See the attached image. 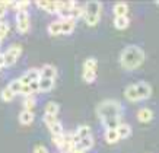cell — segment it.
Wrapping results in <instances>:
<instances>
[{
	"label": "cell",
	"mask_w": 159,
	"mask_h": 153,
	"mask_svg": "<svg viewBox=\"0 0 159 153\" xmlns=\"http://www.w3.org/2000/svg\"><path fill=\"white\" fill-rule=\"evenodd\" d=\"M143 61H145V53L137 45H129L120 54L121 66L127 70H133L136 67H139Z\"/></svg>",
	"instance_id": "obj_1"
},
{
	"label": "cell",
	"mask_w": 159,
	"mask_h": 153,
	"mask_svg": "<svg viewBox=\"0 0 159 153\" xmlns=\"http://www.w3.org/2000/svg\"><path fill=\"white\" fill-rule=\"evenodd\" d=\"M121 110H123V106L118 101L107 99L97 106V114L101 120H104L108 117H120Z\"/></svg>",
	"instance_id": "obj_2"
},
{
	"label": "cell",
	"mask_w": 159,
	"mask_h": 153,
	"mask_svg": "<svg viewBox=\"0 0 159 153\" xmlns=\"http://www.w3.org/2000/svg\"><path fill=\"white\" fill-rule=\"evenodd\" d=\"M102 5L99 2H88L85 3V22L89 26H95L99 22V15H101Z\"/></svg>",
	"instance_id": "obj_3"
},
{
	"label": "cell",
	"mask_w": 159,
	"mask_h": 153,
	"mask_svg": "<svg viewBox=\"0 0 159 153\" xmlns=\"http://www.w3.org/2000/svg\"><path fill=\"white\" fill-rule=\"evenodd\" d=\"M20 53H22V47H20L19 44H13V45H10L5 53H3L5 67H9V66H12V64H15V63L18 61Z\"/></svg>",
	"instance_id": "obj_4"
},
{
	"label": "cell",
	"mask_w": 159,
	"mask_h": 153,
	"mask_svg": "<svg viewBox=\"0 0 159 153\" xmlns=\"http://www.w3.org/2000/svg\"><path fill=\"white\" fill-rule=\"evenodd\" d=\"M16 26H18V31L22 34L28 32L29 31V16L26 12H16Z\"/></svg>",
	"instance_id": "obj_5"
},
{
	"label": "cell",
	"mask_w": 159,
	"mask_h": 153,
	"mask_svg": "<svg viewBox=\"0 0 159 153\" xmlns=\"http://www.w3.org/2000/svg\"><path fill=\"white\" fill-rule=\"evenodd\" d=\"M22 85H29L31 82L34 80H39L41 79V73H39V69H29L26 73H24L22 76L19 77Z\"/></svg>",
	"instance_id": "obj_6"
},
{
	"label": "cell",
	"mask_w": 159,
	"mask_h": 153,
	"mask_svg": "<svg viewBox=\"0 0 159 153\" xmlns=\"http://www.w3.org/2000/svg\"><path fill=\"white\" fill-rule=\"evenodd\" d=\"M136 89H137L139 99H148V98L150 96V93H152L150 86L148 85V83H145V82H140V83H137V85H136Z\"/></svg>",
	"instance_id": "obj_7"
},
{
	"label": "cell",
	"mask_w": 159,
	"mask_h": 153,
	"mask_svg": "<svg viewBox=\"0 0 159 153\" xmlns=\"http://www.w3.org/2000/svg\"><path fill=\"white\" fill-rule=\"evenodd\" d=\"M39 73H41V79H54L57 74V69L53 64H45L39 69Z\"/></svg>",
	"instance_id": "obj_8"
},
{
	"label": "cell",
	"mask_w": 159,
	"mask_h": 153,
	"mask_svg": "<svg viewBox=\"0 0 159 153\" xmlns=\"http://www.w3.org/2000/svg\"><path fill=\"white\" fill-rule=\"evenodd\" d=\"M120 118L121 117H108V118H104L102 123H104V125H105L107 130H117L118 128V125L121 124Z\"/></svg>",
	"instance_id": "obj_9"
},
{
	"label": "cell",
	"mask_w": 159,
	"mask_h": 153,
	"mask_svg": "<svg viewBox=\"0 0 159 153\" xmlns=\"http://www.w3.org/2000/svg\"><path fill=\"white\" fill-rule=\"evenodd\" d=\"M34 121V112L32 111H26L22 110L19 114V123L22 125H29L31 123Z\"/></svg>",
	"instance_id": "obj_10"
},
{
	"label": "cell",
	"mask_w": 159,
	"mask_h": 153,
	"mask_svg": "<svg viewBox=\"0 0 159 153\" xmlns=\"http://www.w3.org/2000/svg\"><path fill=\"white\" fill-rule=\"evenodd\" d=\"M61 34H70L73 32V29L76 26V20L69 18V19H61Z\"/></svg>",
	"instance_id": "obj_11"
},
{
	"label": "cell",
	"mask_w": 159,
	"mask_h": 153,
	"mask_svg": "<svg viewBox=\"0 0 159 153\" xmlns=\"http://www.w3.org/2000/svg\"><path fill=\"white\" fill-rule=\"evenodd\" d=\"M137 118H139V121H142V123H149V121L153 118V112H152L149 108H142V110H139V112H137Z\"/></svg>",
	"instance_id": "obj_12"
},
{
	"label": "cell",
	"mask_w": 159,
	"mask_h": 153,
	"mask_svg": "<svg viewBox=\"0 0 159 153\" xmlns=\"http://www.w3.org/2000/svg\"><path fill=\"white\" fill-rule=\"evenodd\" d=\"M124 95H125V98H127V99L130 101V102H136V101H139V95H137L136 85H130V86L125 88Z\"/></svg>",
	"instance_id": "obj_13"
},
{
	"label": "cell",
	"mask_w": 159,
	"mask_h": 153,
	"mask_svg": "<svg viewBox=\"0 0 159 153\" xmlns=\"http://www.w3.org/2000/svg\"><path fill=\"white\" fill-rule=\"evenodd\" d=\"M58 110H60V106H58V104L57 102H54V101L47 102L45 106H44V112H45L47 115H57Z\"/></svg>",
	"instance_id": "obj_14"
},
{
	"label": "cell",
	"mask_w": 159,
	"mask_h": 153,
	"mask_svg": "<svg viewBox=\"0 0 159 153\" xmlns=\"http://www.w3.org/2000/svg\"><path fill=\"white\" fill-rule=\"evenodd\" d=\"M114 15L116 16H127V12H129V6H127V3H123V2H120V3H116L114 5Z\"/></svg>",
	"instance_id": "obj_15"
},
{
	"label": "cell",
	"mask_w": 159,
	"mask_h": 153,
	"mask_svg": "<svg viewBox=\"0 0 159 153\" xmlns=\"http://www.w3.org/2000/svg\"><path fill=\"white\" fill-rule=\"evenodd\" d=\"M130 20H129V16H116L114 18V26L117 29H124L129 26Z\"/></svg>",
	"instance_id": "obj_16"
},
{
	"label": "cell",
	"mask_w": 159,
	"mask_h": 153,
	"mask_svg": "<svg viewBox=\"0 0 159 153\" xmlns=\"http://www.w3.org/2000/svg\"><path fill=\"white\" fill-rule=\"evenodd\" d=\"M92 146H93V139H92V136H89V137H85V139L80 140V142L76 144V149H80V150H85V152H86L88 149H91Z\"/></svg>",
	"instance_id": "obj_17"
},
{
	"label": "cell",
	"mask_w": 159,
	"mask_h": 153,
	"mask_svg": "<svg viewBox=\"0 0 159 153\" xmlns=\"http://www.w3.org/2000/svg\"><path fill=\"white\" fill-rule=\"evenodd\" d=\"M54 86V79H39V92H48Z\"/></svg>",
	"instance_id": "obj_18"
},
{
	"label": "cell",
	"mask_w": 159,
	"mask_h": 153,
	"mask_svg": "<svg viewBox=\"0 0 159 153\" xmlns=\"http://www.w3.org/2000/svg\"><path fill=\"white\" fill-rule=\"evenodd\" d=\"M105 140L107 143H117L118 140H120V136H118V131L117 130H107L105 131Z\"/></svg>",
	"instance_id": "obj_19"
},
{
	"label": "cell",
	"mask_w": 159,
	"mask_h": 153,
	"mask_svg": "<svg viewBox=\"0 0 159 153\" xmlns=\"http://www.w3.org/2000/svg\"><path fill=\"white\" fill-rule=\"evenodd\" d=\"M117 131H118V136H120V139H125V137H129V136L131 134L130 125H129V124H123V123L118 125Z\"/></svg>",
	"instance_id": "obj_20"
},
{
	"label": "cell",
	"mask_w": 159,
	"mask_h": 153,
	"mask_svg": "<svg viewBox=\"0 0 159 153\" xmlns=\"http://www.w3.org/2000/svg\"><path fill=\"white\" fill-rule=\"evenodd\" d=\"M48 32L50 35H60L61 34V22L60 20H54L48 25Z\"/></svg>",
	"instance_id": "obj_21"
},
{
	"label": "cell",
	"mask_w": 159,
	"mask_h": 153,
	"mask_svg": "<svg viewBox=\"0 0 159 153\" xmlns=\"http://www.w3.org/2000/svg\"><path fill=\"white\" fill-rule=\"evenodd\" d=\"M7 86H9L10 91H12L15 95H16V93H20V91H22V86H24V85H22L20 79H13V80L10 82Z\"/></svg>",
	"instance_id": "obj_22"
},
{
	"label": "cell",
	"mask_w": 159,
	"mask_h": 153,
	"mask_svg": "<svg viewBox=\"0 0 159 153\" xmlns=\"http://www.w3.org/2000/svg\"><path fill=\"white\" fill-rule=\"evenodd\" d=\"M97 66H98V61H97V58H93V57L86 58L85 63H83V69L85 70H95L97 72Z\"/></svg>",
	"instance_id": "obj_23"
},
{
	"label": "cell",
	"mask_w": 159,
	"mask_h": 153,
	"mask_svg": "<svg viewBox=\"0 0 159 153\" xmlns=\"http://www.w3.org/2000/svg\"><path fill=\"white\" fill-rule=\"evenodd\" d=\"M0 96H2V101H5V102H10V101H13L15 93H13L12 91H10V88H9V86H6L5 89L2 91Z\"/></svg>",
	"instance_id": "obj_24"
},
{
	"label": "cell",
	"mask_w": 159,
	"mask_h": 153,
	"mask_svg": "<svg viewBox=\"0 0 159 153\" xmlns=\"http://www.w3.org/2000/svg\"><path fill=\"white\" fill-rule=\"evenodd\" d=\"M83 80L86 82V83H92V82L97 79V72L95 70H85L83 69Z\"/></svg>",
	"instance_id": "obj_25"
},
{
	"label": "cell",
	"mask_w": 159,
	"mask_h": 153,
	"mask_svg": "<svg viewBox=\"0 0 159 153\" xmlns=\"http://www.w3.org/2000/svg\"><path fill=\"white\" fill-rule=\"evenodd\" d=\"M9 32V24L5 20V18H0V39H3Z\"/></svg>",
	"instance_id": "obj_26"
},
{
	"label": "cell",
	"mask_w": 159,
	"mask_h": 153,
	"mask_svg": "<svg viewBox=\"0 0 159 153\" xmlns=\"http://www.w3.org/2000/svg\"><path fill=\"white\" fill-rule=\"evenodd\" d=\"M48 128H50V131H51V134H53V136H58V134L64 133V131H63V125H61V123H60V121H57V123L51 124Z\"/></svg>",
	"instance_id": "obj_27"
},
{
	"label": "cell",
	"mask_w": 159,
	"mask_h": 153,
	"mask_svg": "<svg viewBox=\"0 0 159 153\" xmlns=\"http://www.w3.org/2000/svg\"><path fill=\"white\" fill-rule=\"evenodd\" d=\"M80 16H85V7H82V6L76 5L75 7L72 9V19L76 20L77 18H80Z\"/></svg>",
	"instance_id": "obj_28"
},
{
	"label": "cell",
	"mask_w": 159,
	"mask_h": 153,
	"mask_svg": "<svg viewBox=\"0 0 159 153\" xmlns=\"http://www.w3.org/2000/svg\"><path fill=\"white\" fill-rule=\"evenodd\" d=\"M35 106V98L32 95L31 96H26L24 99V110L26 111H32V108Z\"/></svg>",
	"instance_id": "obj_29"
},
{
	"label": "cell",
	"mask_w": 159,
	"mask_h": 153,
	"mask_svg": "<svg viewBox=\"0 0 159 153\" xmlns=\"http://www.w3.org/2000/svg\"><path fill=\"white\" fill-rule=\"evenodd\" d=\"M53 143L56 144L58 149H61L63 144L66 143V142H64V133H63V134H58V136H53Z\"/></svg>",
	"instance_id": "obj_30"
},
{
	"label": "cell",
	"mask_w": 159,
	"mask_h": 153,
	"mask_svg": "<svg viewBox=\"0 0 159 153\" xmlns=\"http://www.w3.org/2000/svg\"><path fill=\"white\" fill-rule=\"evenodd\" d=\"M57 115H47V114H44V123L48 125H51V124H54V123H57Z\"/></svg>",
	"instance_id": "obj_31"
},
{
	"label": "cell",
	"mask_w": 159,
	"mask_h": 153,
	"mask_svg": "<svg viewBox=\"0 0 159 153\" xmlns=\"http://www.w3.org/2000/svg\"><path fill=\"white\" fill-rule=\"evenodd\" d=\"M29 5V2H16V12H26Z\"/></svg>",
	"instance_id": "obj_32"
},
{
	"label": "cell",
	"mask_w": 159,
	"mask_h": 153,
	"mask_svg": "<svg viewBox=\"0 0 159 153\" xmlns=\"http://www.w3.org/2000/svg\"><path fill=\"white\" fill-rule=\"evenodd\" d=\"M7 6H9V2H0V18H5L6 12H7Z\"/></svg>",
	"instance_id": "obj_33"
},
{
	"label": "cell",
	"mask_w": 159,
	"mask_h": 153,
	"mask_svg": "<svg viewBox=\"0 0 159 153\" xmlns=\"http://www.w3.org/2000/svg\"><path fill=\"white\" fill-rule=\"evenodd\" d=\"M29 88H31L32 93H37V92H39V80L31 82V83H29Z\"/></svg>",
	"instance_id": "obj_34"
},
{
	"label": "cell",
	"mask_w": 159,
	"mask_h": 153,
	"mask_svg": "<svg viewBox=\"0 0 159 153\" xmlns=\"http://www.w3.org/2000/svg\"><path fill=\"white\" fill-rule=\"evenodd\" d=\"M20 95H24L25 98H26V96H31V95H32V91H31V88H29V85H24V86H22Z\"/></svg>",
	"instance_id": "obj_35"
},
{
	"label": "cell",
	"mask_w": 159,
	"mask_h": 153,
	"mask_svg": "<svg viewBox=\"0 0 159 153\" xmlns=\"http://www.w3.org/2000/svg\"><path fill=\"white\" fill-rule=\"evenodd\" d=\"M34 153H48V152H47L45 146H43V144H38V146H35Z\"/></svg>",
	"instance_id": "obj_36"
},
{
	"label": "cell",
	"mask_w": 159,
	"mask_h": 153,
	"mask_svg": "<svg viewBox=\"0 0 159 153\" xmlns=\"http://www.w3.org/2000/svg\"><path fill=\"white\" fill-rule=\"evenodd\" d=\"M73 153H86V152H85V150H80V149H75Z\"/></svg>",
	"instance_id": "obj_37"
},
{
	"label": "cell",
	"mask_w": 159,
	"mask_h": 153,
	"mask_svg": "<svg viewBox=\"0 0 159 153\" xmlns=\"http://www.w3.org/2000/svg\"><path fill=\"white\" fill-rule=\"evenodd\" d=\"M2 41H3V39H0V44H2Z\"/></svg>",
	"instance_id": "obj_38"
},
{
	"label": "cell",
	"mask_w": 159,
	"mask_h": 153,
	"mask_svg": "<svg viewBox=\"0 0 159 153\" xmlns=\"http://www.w3.org/2000/svg\"><path fill=\"white\" fill-rule=\"evenodd\" d=\"M0 69H2V66H0Z\"/></svg>",
	"instance_id": "obj_39"
}]
</instances>
